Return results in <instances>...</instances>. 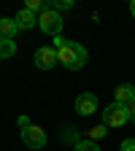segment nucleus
<instances>
[{
	"instance_id": "17",
	"label": "nucleus",
	"mask_w": 135,
	"mask_h": 151,
	"mask_svg": "<svg viewBox=\"0 0 135 151\" xmlns=\"http://www.w3.org/2000/svg\"><path fill=\"white\" fill-rule=\"evenodd\" d=\"M130 14H132V19H135V0L130 3Z\"/></svg>"
},
{
	"instance_id": "10",
	"label": "nucleus",
	"mask_w": 135,
	"mask_h": 151,
	"mask_svg": "<svg viewBox=\"0 0 135 151\" xmlns=\"http://www.w3.org/2000/svg\"><path fill=\"white\" fill-rule=\"evenodd\" d=\"M16 54V41L14 38H0V57L3 60H11Z\"/></svg>"
},
{
	"instance_id": "5",
	"label": "nucleus",
	"mask_w": 135,
	"mask_h": 151,
	"mask_svg": "<svg viewBox=\"0 0 135 151\" xmlns=\"http://www.w3.org/2000/svg\"><path fill=\"white\" fill-rule=\"evenodd\" d=\"M57 62H60V54H57L54 46H41L35 51V65L41 68V70H51Z\"/></svg>"
},
{
	"instance_id": "16",
	"label": "nucleus",
	"mask_w": 135,
	"mask_h": 151,
	"mask_svg": "<svg viewBox=\"0 0 135 151\" xmlns=\"http://www.w3.org/2000/svg\"><path fill=\"white\" fill-rule=\"evenodd\" d=\"M127 113H130V122L135 124V103H132V105H127Z\"/></svg>"
},
{
	"instance_id": "3",
	"label": "nucleus",
	"mask_w": 135,
	"mask_h": 151,
	"mask_svg": "<svg viewBox=\"0 0 135 151\" xmlns=\"http://www.w3.org/2000/svg\"><path fill=\"white\" fill-rule=\"evenodd\" d=\"M130 122V113H127V105L113 100L108 108H103V124L105 127H124Z\"/></svg>"
},
{
	"instance_id": "7",
	"label": "nucleus",
	"mask_w": 135,
	"mask_h": 151,
	"mask_svg": "<svg viewBox=\"0 0 135 151\" xmlns=\"http://www.w3.org/2000/svg\"><path fill=\"white\" fill-rule=\"evenodd\" d=\"M38 22H41V14H35V11H30V8H22L16 14V24H19V30H32Z\"/></svg>"
},
{
	"instance_id": "15",
	"label": "nucleus",
	"mask_w": 135,
	"mask_h": 151,
	"mask_svg": "<svg viewBox=\"0 0 135 151\" xmlns=\"http://www.w3.org/2000/svg\"><path fill=\"white\" fill-rule=\"evenodd\" d=\"M30 124H32V122H30L27 116H19V127H22V129H25V127H30Z\"/></svg>"
},
{
	"instance_id": "12",
	"label": "nucleus",
	"mask_w": 135,
	"mask_h": 151,
	"mask_svg": "<svg viewBox=\"0 0 135 151\" xmlns=\"http://www.w3.org/2000/svg\"><path fill=\"white\" fill-rule=\"evenodd\" d=\"M76 151H100V148H97L95 140H79L76 143Z\"/></svg>"
},
{
	"instance_id": "14",
	"label": "nucleus",
	"mask_w": 135,
	"mask_h": 151,
	"mask_svg": "<svg viewBox=\"0 0 135 151\" xmlns=\"http://www.w3.org/2000/svg\"><path fill=\"white\" fill-rule=\"evenodd\" d=\"M122 151H135V138H127V140H122Z\"/></svg>"
},
{
	"instance_id": "11",
	"label": "nucleus",
	"mask_w": 135,
	"mask_h": 151,
	"mask_svg": "<svg viewBox=\"0 0 135 151\" xmlns=\"http://www.w3.org/2000/svg\"><path fill=\"white\" fill-rule=\"evenodd\" d=\"M105 135H108V127H105V124H97V127L89 129V140H100V138H105Z\"/></svg>"
},
{
	"instance_id": "9",
	"label": "nucleus",
	"mask_w": 135,
	"mask_h": 151,
	"mask_svg": "<svg viewBox=\"0 0 135 151\" xmlns=\"http://www.w3.org/2000/svg\"><path fill=\"white\" fill-rule=\"evenodd\" d=\"M16 32H19V24H16V19H0V35L3 38H16Z\"/></svg>"
},
{
	"instance_id": "6",
	"label": "nucleus",
	"mask_w": 135,
	"mask_h": 151,
	"mask_svg": "<svg viewBox=\"0 0 135 151\" xmlns=\"http://www.w3.org/2000/svg\"><path fill=\"white\" fill-rule=\"evenodd\" d=\"M76 113H81V116H92L95 111H97V94L92 92H81L79 97H76Z\"/></svg>"
},
{
	"instance_id": "8",
	"label": "nucleus",
	"mask_w": 135,
	"mask_h": 151,
	"mask_svg": "<svg viewBox=\"0 0 135 151\" xmlns=\"http://www.w3.org/2000/svg\"><path fill=\"white\" fill-rule=\"evenodd\" d=\"M113 97H116V103H122V105H132L135 103V86L132 84H119L116 92H113Z\"/></svg>"
},
{
	"instance_id": "1",
	"label": "nucleus",
	"mask_w": 135,
	"mask_h": 151,
	"mask_svg": "<svg viewBox=\"0 0 135 151\" xmlns=\"http://www.w3.org/2000/svg\"><path fill=\"white\" fill-rule=\"evenodd\" d=\"M54 49L57 54H60V62L68 68V70H81L89 60V54L81 43H76V41H68V38H54Z\"/></svg>"
},
{
	"instance_id": "2",
	"label": "nucleus",
	"mask_w": 135,
	"mask_h": 151,
	"mask_svg": "<svg viewBox=\"0 0 135 151\" xmlns=\"http://www.w3.org/2000/svg\"><path fill=\"white\" fill-rule=\"evenodd\" d=\"M62 24H65V22H62V14H60V11H54L51 3H49V8L41 14V22H38L41 32H46V35H51V38H60Z\"/></svg>"
},
{
	"instance_id": "13",
	"label": "nucleus",
	"mask_w": 135,
	"mask_h": 151,
	"mask_svg": "<svg viewBox=\"0 0 135 151\" xmlns=\"http://www.w3.org/2000/svg\"><path fill=\"white\" fill-rule=\"evenodd\" d=\"M51 8L62 14V11H68V8H73V0H54V3H51Z\"/></svg>"
},
{
	"instance_id": "4",
	"label": "nucleus",
	"mask_w": 135,
	"mask_h": 151,
	"mask_svg": "<svg viewBox=\"0 0 135 151\" xmlns=\"http://www.w3.org/2000/svg\"><path fill=\"white\" fill-rule=\"evenodd\" d=\"M22 143L27 148H43L46 146V129L38 127V124H30L22 129Z\"/></svg>"
}]
</instances>
